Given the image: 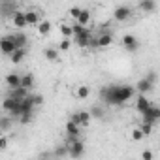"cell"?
<instances>
[{
  "mask_svg": "<svg viewBox=\"0 0 160 160\" xmlns=\"http://www.w3.org/2000/svg\"><path fill=\"white\" fill-rule=\"evenodd\" d=\"M136 89L132 85H106L100 91V98L108 106H124L134 98Z\"/></svg>",
  "mask_w": 160,
  "mask_h": 160,
  "instance_id": "6da1fadb",
  "label": "cell"
},
{
  "mask_svg": "<svg viewBox=\"0 0 160 160\" xmlns=\"http://www.w3.org/2000/svg\"><path fill=\"white\" fill-rule=\"evenodd\" d=\"M66 147H68V156H72V158H81L85 154V143L79 138L73 141H66Z\"/></svg>",
  "mask_w": 160,
  "mask_h": 160,
  "instance_id": "7a4b0ae2",
  "label": "cell"
},
{
  "mask_svg": "<svg viewBox=\"0 0 160 160\" xmlns=\"http://www.w3.org/2000/svg\"><path fill=\"white\" fill-rule=\"evenodd\" d=\"M111 43H113V34H111V32H102V34H98L96 38H91V45H92V47H98V49L109 47Z\"/></svg>",
  "mask_w": 160,
  "mask_h": 160,
  "instance_id": "3957f363",
  "label": "cell"
},
{
  "mask_svg": "<svg viewBox=\"0 0 160 160\" xmlns=\"http://www.w3.org/2000/svg\"><path fill=\"white\" fill-rule=\"evenodd\" d=\"M2 109L12 117H19V100L13 96H6L2 100Z\"/></svg>",
  "mask_w": 160,
  "mask_h": 160,
  "instance_id": "277c9868",
  "label": "cell"
},
{
  "mask_svg": "<svg viewBox=\"0 0 160 160\" xmlns=\"http://www.w3.org/2000/svg\"><path fill=\"white\" fill-rule=\"evenodd\" d=\"M132 15H134V12H132V8H130V6H117V8L113 10V19H115V21H119V23L128 21Z\"/></svg>",
  "mask_w": 160,
  "mask_h": 160,
  "instance_id": "5b68a950",
  "label": "cell"
},
{
  "mask_svg": "<svg viewBox=\"0 0 160 160\" xmlns=\"http://www.w3.org/2000/svg\"><path fill=\"white\" fill-rule=\"evenodd\" d=\"M15 51V42H13V34H10V36H2L0 38V53L2 55H12Z\"/></svg>",
  "mask_w": 160,
  "mask_h": 160,
  "instance_id": "8992f818",
  "label": "cell"
},
{
  "mask_svg": "<svg viewBox=\"0 0 160 160\" xmlns=\"http://www.w3.org/2000/svg\"><path fill=\"white\" fill-rule=\"evenodd\" d=\"M141 115H143V122L156 124V122L160 121V109H158L156 106H152V104H151V106H149V108L141 113Z\"/></svg>",
  "mask_w": 160,
  "mask_h": 160,
  "instance_id": "52a82bcc",
  "label": "cell"
},
{
  "mask_svg": "<svg viewBox=\"0 0 160 160\" xmlns=\"http://www.w3.org/2000/svg\"><path fill=\"white\" fill-rule=\"evenodd\" d=\"M122 47L128 51V53H136L139 49V40L134 36V34H124L122 36Z\"/></svg>",
  "mask_w": 160,
  "mask_h": 160,
  "instance_id": "ba28073f",
  "label": "cell"
},
{
  "mask_svg": "<svg viewBox=\"0 0 160 160\" xmlns=\"http://www.w3.org/2000/svg\"><path fill=\"white\" fill-rule=\"evenodd\" d=\"M66 136H68V141L77 139L79 136H81V126H79L77 122H73V121H68L66 122Z\"/></svg>",
  "mask_w": 160,
  "mask_h": 160,
  "instance_id": "9c48e42d",
  "label": "cell"
},
{
  "mask_svg": "<svg viewBox=\"0 0 160 160\" xmlns=\"http://www.w3.org/2000/svg\"><path fill=\"white\" fill-rule=\"evenodd\" d=\"M91 119H92V117H91V113H89V111H75V113L72 115V119H70V121L77 122L79 126L83 128V126H89Z\"/></svg>",
  "mask_w": 160,
  "mask_h": 160,
  "instance_id": "30bf717a",
  "label": "cell"
},
{
  "mask_svg": "<svg viewBox=\"0 0 160 160\" xmlns=\"http://www.w3.org/2000/svg\"><path fill=\"white\" fill-rule=\"evenodd\" d=\"M91 38H92V36H91V32L85 28V32L77 34V36H73V38H72V42H75V43H77L79 47H81V49H85V47H89V45H91Z\"/></svg>",
  "mask_w": 160,
  "mask_h": 160,
  "instance_id": "8fae6325",
  "label": "cell"
},
{
  "mask_svg": "<svg viewBox=\"0 0 160 160\" xmlns=\"http://www.w3.org/2000/svg\"><path fill=\"white\" fill-rule=\"evenodd\" d=\"M25 13V21H27V27H36L38 23H40V13L36 12V10H27V12H23Z\"/></svg>",
  "mask_w": 160,
  "mask_h": 160,
  "instance_id": "7c38bea8",
  "label": "cell"
},
{
  "mask_svg": "<svg viewBox=\"0 0 160 160\" xmlns=\"http://www.w3.org/2000/svg\"><path fill=\"white\" fill-rule=\"evenodd\" d=\"M27 57V47H15V51L10 55V60L12 64H21Z\"/></svg>",
  "mask_w": 160,
  "mask_h": 160,
  "instance_id": "4fadbf2b",
  "label": "cell"
},
{
  "mask_svg": "<svg viewBox=\"0 0 160 160\" xmlns=\"http://www.w3.org/2000/svg\"><path fill=\"white\" fill-rule=\"evenodd\" d=\"M134 89H136V91H138L139 94H149V92H151V91L154 89V85H151V83L147 81V79H145V77H141L139 81L136 83V87H134Z\"/></svg>",
  "mask_w": 160,
  "mask_h": 160,
  "instance_id": "5bb4252c",
  "label": "cell"
},
{
  "mask_svg": "<svg viewBox=\"0 0 160 160\" xmlns=\"http://www.w3.org/2000/svg\"><path fill=\"white\" fill-rule=\"evenodd\" d=\"M12 23H13V27H17V28H27L25 13H23V12H19V10H15V12L12 13Z\"/></svg>",
  "mask_w": 160,
  "mask_h": 160,
  "instance_id": "9a60e30c",
  "label": "cell"
},
{
  "mask_svg": "<svg viewBox=\"0 0 160 160\" xmlns=\"http://www.w3.org/2000/svg\"><path fill=\"white\" fill-rule=\"evenodd\" d=\"M139 10L143 13H154L156 12V0H141V2H139Z\"/></svg>",
  "mask_w": 160,
  "mask_h": 160,
  "instance_id": "2e32d148",
  "label": "cell"
},
{
  "mask_svg": "<svg viewBox=\"0 0 160 160\" xmlns=\"http://www.w3.org/2000/svg\"><path fill=\"white\" fill-rule=\"evenodd\" d=\"M4 81H6L8 89H15V87L21 85V75H19V73H8Z\"/></svg>",
  "mask_w": 160,
  "mask_h": 160,
  "instance_id": "e0dca14e",
  "label": "cell"
},
{
  "mask_svg": "<svg viewBox=\"0 0 160 160\" xmlns=\"http://www.w3.org/2000/svg\"><path fill=\"white\" fill-rule=\"evenodd\" d=\"M149 106H151V100H147L145 94H139V96L136 98V109H138V113H143Z\"/></svg>",
  "mask_w": 160,
  "mask_h": 160,
  "instance_id": "ac0fdd59",
  "label": "cell"
},
{
  "mask_svg": "<svg viewBox=\"0 0 160 160\" xmlns=\"http://www.w3.org/2000/svg\"><path fill=\"white\" fill-rule=\"evenodd\" d=\"M27 94H28V89H25L23 85H19V87H15V89H10V92H8V96H13V98H17V100H23Z\"/></svg>",
  "mask_w": 160,
  "mask_h": 160,
  "instance_id": "d6986e66",
  "label": "cell"
},
{
  "mask_svg": "<svg viewBox=\"0 0 160 160\" xmlns=\"http://www.w3.org/2000/svg\"><path fill=\"white\" fill-rule=\"evenodd\" d=\"M13 126V117L12 115H2L0 117V132H8Z\"/></svg>",
  "mask_w": 160,
  "mask_h": 160,
  "instance_id": "ffe728a7",
  "label": "cell"
},
{
  "mask_svg": "<svg viewBox=\"0 0 160 160\" xmlns=\"http://www.w3.org/2000/svg\"><path fill=\"white\" fill-rule=\"evenodd\" d=\"M36 28H38V34L40 36H47L51 32V23L47 19H40V23L36 25Z\"/></svg>",
  "mask_w": 160,
  "mask_h": 160,
  "instance_id": "44dd1931",
  "label": "cell"
},
{
  "mask_svg": "<svg viewBox=\"0 0 160 160\" xmlns=\"http://www.w3.org/2000/svg\"><path fill=\"white\" fill-rule=\"evenodd\" d=\"M75 23H79V25L87 27V25L91 23V12H89V10H83V8H81V12H79V15H77Z\"/></svg>",
  "mask_w": 160,
  "mask_h": 160,
  "instance_id": "7402d4cb",
  "label": "cell"
},
{
  "mask_svg": "<svg viewBox=\"0 0 160 160\" xmlns=\"http://www.w3.org/2000/svg\"><path fill=\"white\" fill-rule=\"evenodd\" d=\"M75 96H77L79 100H87V98L91 96V87H89V85H79L77 91H75Z\"/></svg>",
  "mask_w": 160,
  "mask_h": 160,
  "instance_id": "603a6c76",
  "label": "cell"
},
{
  "mask_svg": "<svg viewBox=\"0 0 160 160\" xmlns=\"http://www.w3.org/2000/svg\"><path fill=\"white\" fill-rule=\"evenodd\" d=\"M34 83H36V79H34V75L32 73H25V75H21V85L25 87V89H32L34 87Z\"/></svg>",
  "mask_w": 160,
  "mask_h": 160,
  "instance_id": "cb8c5ba5",
  "label": "cell"
},
{
  "mask_svg": "<svg viewBox=\"0 0 160 160\" xmlns=\"http://www.w3.org/2000/svg\"><path fill=\"white\" fill-rule=\"evenodd\" d=\"M43 55H45V58H47L49 62L58 60V49H55V47H47V49L43 51Z\"/></svg>",
  "mask_w": 160,
  "mask_h": 160,
  "instance_id": "d4e9b609",
  "label": "cell"
},
{
  "mask_svg": "<svg viewBox=\"0 0 160 160\" xmlns=\"http://www.w3.org/2000/svg\"><path fill=\"white\" fill-rule=\"evenodd\" d=\"M60 34H62V38H73V32H72V25H66V23H60Z\"/></svg>",
  "mask_w": 160,
  "mask_h": 160,
  "instance_id": "484cf974",
  "label": "cell"
},
{
  "mask_svg": "<svg viewBox=\"0 0 160 160\" xmlns=\"http://www.w3.org/2000/svg\"><path fill=\"white\" fill-rule=\"evenodd\" d=\"M27 36L23 34V32H19V34H13V42H15V47H27Z\"/></svg>",
  "mask_w": 160,
  "mask_h": 160,
  "instance_id": "4316f807",
  "label": "cell"
},
{
  "mask_svg": "<svg viewBox=\"0 0 160 160\" xmlns=\"http://www.w3.org/2000/svg\"><path fill=\"white\" fill-rule=\"evenodd\" d=\"M89 113H91V117H96V119H102V117H104V109H102L100 106H92V108L89 109Z\"/></svg>",
  "mask_w": 160,
  "mask_h": 160,
  "instance_id": "83f0119b",
  "label": "cell"
},
{
  "mask_svg": "<svg viewBox=\"0 0 160 160\" xmlns=\"http://www.w3.org/2000/svg\"><path fill=\"white\" fill-rule=\"evenodd\" d=\"M152 126L154 124H151V122H141V132H143V136H151L152 134Z\"/></svg>",
  "mask_w": 160,
  "mask_h": 160,
  "instance_id": "f1b7e54d",
  "label": "cell"
},
{
  "mask_svg": "<svg viewBox=\"0 0 160 160\" xmlns=\"http://www.w3.org/2000/svg\"><path fill=\"white\" fill-rule=\"evenodd\" d=\"M145 79H147V81H149L151 85H156V81H158V75H156V72H154V70H151V72L145 75Z\"/></svg>",
  "mask_w": 160,
  "mask_h": 160,
  "instance_id": "f546056e",
  "label": "cell"
},
{
  "mask_svg": "<svg viewBox=\"0 0 160 160\" xmlns=\"http://www.w3.org/2000/svg\"><path fill=\"white\" fill-rule=\"evenodd\" d=\"M70 45H72V40H70V38H62V42L58 43V49H60V51H68Z\"/></svg>",
  "mask_w": 160,
  "mask_h": 160,
  "instance_id": "4dcf8cb0",
  "label": "cell"
},
{
  "mask_svg": "<svg viewBox=\"0 0 160 160\" xmlns=\"http://www.w3.org/2000/svg\"><path fill=\"white\" fill-rule=\"evenodd\" d=\"M17 119H19V122H21V124H28V122L32 121V113H21Z\"/></svg>",
  "mask_w": 160,
  "mask_h": 160,
  "instance_id": "1f68e13d",
  "label": "cell"
},
{
  "mask_svg": "<svg viewBox=\"0 0 160 160\" xmlns=\"http://www.w3.org/2000/svg\"><path fill=\"white\" fill-rule=\"evenodd\" d=\"M143 138H145V136H143L141 128H134V130H132V139H134V141H141Z\"/></svg>",
  "mask_w": 160,
  "mask_h": 160,
  "instance_id": "d6a6232c",
  "label": "cell"
},
{
  "mask_svg": "<svg viewBox=\"0 0 160 160\" xmlns=\"http://www.w3.org/2000/svg\"><path fill=\"white\" fill-rule=\"evenodd\" d=\"M85 28H87V27H83V25H79V23H73V25H72V32H73V36H77V34H81V32H85Z\"/></svg>",
  "mask_w": 160,
  "mask_h": 160,
  "instance_id": "836d02e7",
  "label": "cell"
},
{
  "mask_svg": "<svg viewBox=\"0 0 160 160\" xmlns=\"http://www.w3.org/2000/svg\"><path fill=\"white\" fill-rule=\"evenodd\" d=\"M79 12H81V8H79V6H72L68 13H70V17H72L73 21H75V19H77V15H79Z\"/></svg>",
  "mask_w": 160,
  "mask_h": 160,
  "instance_id": "e575fe53",
  "label": "cell"
},
{
  "mask_svg": "<svg viewBox=\"0 0 160 160\" xmlns=\"http://www.w3.org/2000/svg\"><path fill=\"white\" fill-rule=\"evenodd\" d=\"M55 154H57V156H66V154H68V147H66V145L58 147V149L55 151Z\"/></svg>",
  "mask_w": 160,
  "mask_h": 160,
  "instance_id": "d590c367",
  "label": "cell"
},
{
  "mask_svg": "<svg viewBox=\"0 0 160 160\" xmlns=\"http://www.w3.org/2000/svg\"><path fill=\"white\" fill-rule=\"evenodd\" d=\"M6 147H8V139H6L4 134H0V151H4Z\"/></svg>",
  "mask_w": 160,
  "mask_h": 160,
  "instance_id": "8d00e7d4",
  "label": "cell"
},
{
  "mask_svg": "<svg viewBox=\"0 0 160 160\" xmlns=\"http://www.w3.org/2000/svg\"><path fill=\"white\" fill-rule=\"evenodd\" d=\"M32 102H34V106H42L43 104V96L42 94H36V96H32Z\"/></svg>",
  "mask_w": 160,
  "mask_h": 160,
  "instance_id": "74e56055",
  "label": "cell"
},
{
  "mask_svg": "<svg viewBox=\"0 0 160 160\" xmlns=\"http://www.w3.org/2000/svg\"><path fill=\"white\" fill-rule=\"evenodd\" d=\"M141 158H143V160H152V152H151V151H143V152H141Z\"/></svg>",
  "mask_w": 160,
  "mask_h": 160,
  "instance_id": "f35d334b",
  "label": "cell"
}]
</instances>
